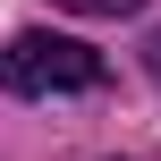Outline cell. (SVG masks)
<instances>
[{
    "label": "cell",
    "mask_w": 161,
    "mask_h": 161,
    "mask_svg": "<svg viewBox=\"0 0 161 161\" xmlns=\"http://www.w3.org/2000/svg\"><path fill=\"white\" fill-rule=\"evenodd\" d=\"M102 76H110V59L93 51V42H76V34H8V51H0V85L8 93H25V102H51V93H102Z\"/></svg>",
    "instance_id": "cell-1"
},
{
    "label": "cell",
    "mask_w": 161,
    "mask_h": 161,
    "mask_svg": "<svg viewBox=\"0 0 161 161\" xmlns=\"http://www.w3.org/2000/svg\"><path fill=\"white\" fill-rule=\"evenodd\" d=\"M51 8H76V17H136L144 0H51Z\"/></svg>",
    "instance_id": "cell-2"
},
{
    "label": "cell",
    "mask_w": 161,
    "mask_h": 161,
    "mask_svg": "<svg viewBox=\"0 0 161 161\" xmlns=\"http://www.w3.org/2000/svg\"><path fill=\"white\" fill-rule=\"evenodd\" d=\"M144 68H153V85H161V34H153V42H144Z\"/></svg>",
    "instance_id": "cell-3"
}]
</instances>
